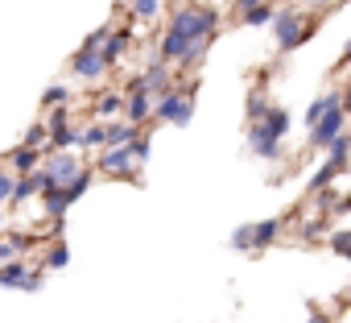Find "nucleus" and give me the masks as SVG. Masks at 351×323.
Wrapping results in <instances>:
<instances>
[{"label":"nucleus","instance_id":"1","mask_svg":"<svg viewBox=\"0 0 351 323\" xmlns=\"http://www.w3.org/2000/svg\"><path fill=\"white\" fill-rule=\"evenodd\" d=\"M215 21H219L215 9H207V5H186V9H173L169 34H178V38H186V42H199V38H211V34H215Z\"/></svg>","mask_w":351,"mask_h":323},{"label":"nucleus","instance_id":"2","mask_svg":"<svg viewBox=\"0 0 351 323\" xmlns=\"http://www.w3.org/2000/svg\"><path fill=\"white\" fill-rule=\"evenodd\" d=\"M79 170H83L79 153H71V149H62V153H46V166L38 170V187H42V195L54 191V187H66Z\"/></svg>","mask_w":351,"mask_h":323},{"label":"nucleus","instance_id":"3","mask_svg":"<svg viewBox=\"0 0 351 323\" xmlns=\"http://www.w3.org/2000/svg\"><path fill=\"white\" fill-rule=\"evenodd\" d=\"M273 30H277V46H281V50H298V46L310 38V25L302 21L298 9H277V13H273Z\"/></svg>","mask_w":351,"mask_h":323},{"label":"nucleus","instance_id":"4","mask_svg":"<svg viewBox=\"0 0 351 323\" xmlns=\"http://www.w3.org/2000/svg\"><path fill=\"white\" fill-rule=\"evenodd\" d=\"M153 120H157V124H186V120H191V96H182L178 87H169L165 96H157Z\"/></svg>","mask_w":351,"mask_h":323},{"label":"nucleus","instance_id":"5","mask_svg":"<svg viewBox=\"0 0 351 323\" xmlns=\"http://www.w3.org/2000/svg\"><path fill=\"white\" fill-rule=\"evenodd\" d=\"M277 232H281V220H261V224H244V228H236V236H232V245L236 249H269L273 241H277Z\"/></svg>","mask_w":351,"mask_h":323},{"label":"nucleus","instance_id":"6","mask_svg":"<svg viewBox=\"0 0 351 323\" xmlns=\"http://www.w3.org/2000/svg\"><path fill=\"white\" fill-rule=\"evenodd\" d=\"M46 286V278H42V269H29V265H21V261H5L0 265V290H42Z\"/></svg>","mask_w":351,"mask_h":323},{"label":"nucleus","instance_id":"7","mask_svg":"<svg viewBox=\"0 0 351 323\" xmlns=\"http://www.w3.org/2000/svg\"><path fill=\"white\" fill-rule=\"evenodd\" d=\"M343 124H347V108H330L318 124H310V145H314V149L330 145V141L343 133Z\"/></svg>","mask_w":351,"mask_h":323},{"label":"nucleus","instance_id":"8","mask_svg":"<svg viewBox=\"0 0 351 323\" xmlns=\"http://www.w3.org/2000/svg\"><path fill=\"white\" fill-rule=\"evenodd\" d=\"M99 170H108V175H128V179H136V162H132L128 145H124V149H104V153H99Z\"/></svg>","mask_w":351,"mask_h":323},{"label":"nucleus","instance_id":"9","mask_svg":"<svg viewBox=\"0 0 351 323\" xmlns=\"http://www.w3.org/2000/svg\"><path fill=\"white\" fill-rule=\"evenodd\" d=\"M248 145H252V153H256V157H265V162H277V157H281V141H277L273 133H265L261 124H252V129H248Z\"/></svg>","mask_w":351,"mask_h":323},{"label":"nucleus","instance_id":"10","mask_svg":"<svg viewBox=\"0 0 351 323\" xmlns=\"http://www.w3.org/2000/svg\"><path fill=\"white\" fill-rule=\"evenodd\" d=\"M124 50H128V30H108L104 46H99V58H104V67H116V63L124 58Z\"/></svg>","mask_w":351,"mask_h":323},{"label":"nucleus","instance_id":"11","mask_svg":"<svg viewBox=\"0 0 351 323\" xmlns=\"http://www.w3.org/2000/svg\"><path fill=\"white\" fill-rule=\"evenodd\" d=\"M104 71H108V67H104V58H99V54L79 50V54L71 58V75H75V79H87V83H91V79H99Z\"/></svg>","mask_w":351,"mask_h":323},{"label":"nucleus","instance_id":"12","mask_svg":"<svg viewBox=\"0 0 351 323\" xmlns=\"http://www.w3.org/2000/svg\"><path fill=\"white\" fill-rule=\"evenodd\" d=\"M149 116H153V96L128 91V96H124V120H128V124H141V120H149Z\"/></svg>","mask_w":351,"mask_h":323},{"label":"nucleus","instance_id":"13","mask_svg":"<svg viewBox=\"0 0 351 323\" xmlns=\"http://www.w3.org/2000/svg\"><path fill=\"white\" fill-rule=\"evenodd\" d=\"M186 38H178V34H165L161 38V46H157V54H161V63L169 67V63H182V54H186Z\"/></svg>","mask_w":351,"mask_h":323},{"label":"nucleus","instance_id":"14","mask_svg":"<svg viewBox=\"0 0 351 323\" xmlns=\"http://www.w3.org/2000/svg\"><path fill=\"white\" fill-rule=\"evenodd\" d=\"M124 112V96L120 91H108V96H99V104H95V124H108L112 116H120Z\"/></svg>","mask_w":351,"mask_h":323},{"label":"nucleus","instance_id":"15","mask_svg":"<svg viewBox=\"0 0 351 323\" xmlns=\"http://www.w3.org/2000/svg\"><path fill=\"white\" fill-rule=\"evenodd\" d=\"M330 108H343V91H339V87H330L322 100H314V104H310V112H306V120H310V124H318Z\"/></svg>","mask_w":351,"mask_h":323},{"label":"nucleus","instance_id":"16","mask_svg":"<svg viewBox=\"0 0 351 323\" xmlns=\"http://www.w3.org/2000/svg\"><path fill=\"white\" fill-rule=\"evenodd\" d=\"M38 191H42V187H38V170H34V175H17V179H13V195H9V203L21 208V203L34 199Z\"/></svg>","mask_w":351,"mask_h":323},{"label":"nucleus","instance_id":"17","mask_svg":"<svg viewBox=\"0 0 351 323\" xmlns=\"http://www.w3.org/2000/svg\"><path fill=\"white\" fill-rule=\"evenodd\" d=\"M38 149H25V145H17L13 153H9V162H13V175H34L38 170Z\"/></svg>","mask_w":351,"mask_h":323},{"label":"nucleus","instance_id":"18","mask_svg":"<svg viewBox=\"0 0 351 323\" xmlns=\"http://www.w3.org/2000/svg\"><path fill=\"white\" fill-rule=\"evenodd\" d=\"M256 124H261L265 133H273V137L281 141V137L289 133V112H285V108H269V112H265V120H256Z\"/></svg>","mask_w":351,"mask_h":323},{"label":"nucleus","instance_id":"19","mask_svg":"<svg viewBox=\"0 0 351 323\" xmlns=\"http://www.w3.org/2000/svg\"><path fill=\"white\" fill-rule=\"evenodd\" d=\"M75 145H83V149H104V124L79 129V133H75Z\"/></svg>","mask_w":351,"mask_h":323},{"label":"nucleus","instance_id":"20","mask_svg":"<svg viewBox=\"0 0 351 323\" xmlns=\"http://www.w3.org/2000/svg\"><path fill=\"white\" fill-rule=\"evenodd\" d=\"M339 175H343V166H339V162H326V166H318V175L310 179V191H322V187H330Z\"/></svg>","mask_w":351,"mask_h":323},{"label":"nucleus","instance_id":"21","mask_svg":"<svg viewBox=\"0 0 351 323\" xmlns=\"http://www.w3.org/2000/svg\"><path fill=\"white\" fill-rule=\"evenodd\" d=\"M66 208H71V199H66V191H62V187L46 191V212H50L54 220H62V216H66Z\"/></svg>","mask_w":351,"mask_h":323},{"label":"nucleus","instance_id":"22","mask_svg":"<svg viewBox=\"0 0 351 323\" xmlns=\"http://www.w3.org/2000/svg\"><path fill=\"white\" fill-rule=\"evenodd\" d=\"M161 13V0H132V17L136 21H153Z\"/></svg>","mask_w":351,"mask_h":323},{"label":"nucleus","instance_id":"23","mask_svg":"<svg viewBox=\"0 0 351 323\" xmlns=\"http://www.w3.org/2000/svg\"><path fill=\"white\" fill-rule=\"evenodd\" d=\"M87 187H91V170H79V175H75V179H71V183H66L62 191H66V199L75 203V199H79V195H83Z\"/></svg>","mask_w":351,"mask_h":323},{"label":"nucleus","instance_id":"24","mask_svg":"<svg viewBox=\"0 0 351 323\" xmlns=\"http://www.w3.org/2000/svg\"><path fill=\"white\" fill-rule=\"evenodd\" d=\"M273 104L265 100V91H252V100H248V120L256 124V120H265V112H269Z\"/></svg>","mask_w":351,"mask_h":323},{"label":"nucleus","instance_id":"25","mask_svg":"<svg viewBox=\"0 0 351 323\" xmlns=\"http://www.w3.org/2000/svg\"><path fill=\"white\" fill-rule=\"evenodd\" d=\"M347 145H351V137L347 133H339L326 149H330V162H339V166H347Z\"/></svg>","mask_w":351,"mask_h":323},{"label":"nucleus","instance_id":"26","mask_svg":"<svg viewBox=\"0 0 351 323\" xmlns=\"http://www.w3.org/2000/svg\"><path fill=\"white\" fill-rule=\"evenodd\" d=\"M273 13H277V9H269V5H256V9H248L240 21H248V25H269V21H273Z\"/></svg>","mask_w":351,"mask_h":323},{"label":"nucleus","instance_id":"27","mask_svg":"<svg viewBox=\"0 0 351 323\" xmlns=\"http://www.w3.org/2000/svg\"><path fill=\"white\" fill-rule=\"evenodd\" d=\"M25 149H46V124H29V133H25V141H21Z\"/></svg>","mask_w":351,"mask_h":323},{"label":"nucleus","instance_id":"28","mask_svg":"<svg viewBox=\"0 0 351 323\" xmlns=\"http://www.w3.org/2000/svg\"><path fill=\"white\" fill-rule=\"evenodd\" d=\"M128 153H132V162H145V157H149V137L136 133V137L128 141Z\"/></svg>","mask_w":351,"mask_h":323},{"label":"nucleus","instance_id":"29","mask_svg":"<svg viewBox=\"0 0 351 323\" xmlns=\"http://www.w3.org/2000/svg\"><path fill=\"white\" fill-rule=\"evenodd\" d=\"M66 257H71V253H66V245L58 241V245L46 253V265H50V269H62V265H66Z\"/></svg>","mask_w":351,"mask_h":323},{"label":"nucleus","instance_id":"30","mask_svg":"<svg viewBox=\"0 0 351 323\" xmlns=\"http://www.w3.org/2000/svg\"><path fill=\"white\" fill-rule=\"evenodd\" d=\"M13 170H0V203H9V195H13Z\"/></svg>","mask_w":351,"mask_h":323},{"label":"nucleus","instance_id":"31","mask_svg":"<svg viewBox=\"0 0 351 323\" xmlns=\"http://www.w3.org/2000/svg\"><path fill=\"white\" fill-rule=\"evenodd\" d=\"M330 245H335V253H339V257H347V253H351V236H347V232H335V236H330Z\"/></svg>","mask_w":351,"mask_h":323},{"label":"nucleus","instance_id":"32","mask_svg":"<svg viewBox=\"0 0 351 323\" xmlns=\"http://www.w3.org/2000/svg\"><path fill=\"white\" fill-rule=\"evenodd\" d=\"M62 100H66V87H50V91L42 96V104H46V108H50V104H62Z\"/></svg>","mask_w":351,"mask_h":323},{"label":"nucleus","instance_id":"33","mask_svg":"<svg viewBox=\"0 0 351 323\" xmlns=\"http://www.w3.org/2000/svg\"><path fill=\"white\" fill-rule=\"evenodd\" d=\"M256 5H261V0H236V13L244 17V13H248V9H256Z\"/></svg>","mask_w":351,"mask_h":323},{"label":"nucleus","instance_id":"34","mask_svg":"<svg viewBox=\"0 0 351 323\" xmlns=\"http://www.w3.org/2000/svg\"><path fill=\"white\" fill-rule=\"evenodd\" d=\"M306 323H326V319H322V315H310V319H306Z\"/></svg>","mask_w":351,"mask_h":323}]
</instances>
